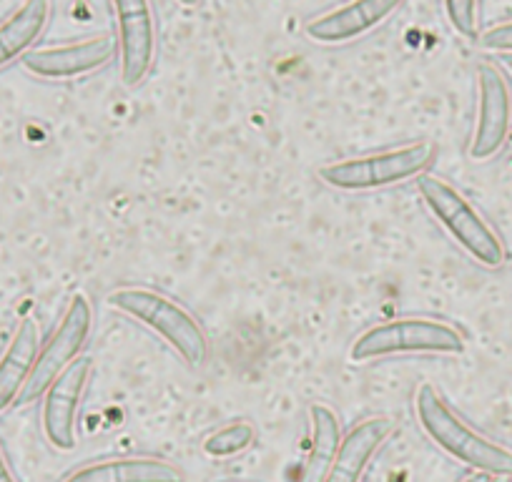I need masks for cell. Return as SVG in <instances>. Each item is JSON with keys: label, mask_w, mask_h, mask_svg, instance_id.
<instances>
[{"label": "cell", "mask_w": 512, "mask_h": 482, "mask_svg": "<svg viewBox=\"0 0 512 482\" xmlns=\"http://www.w3.org/2000/svg\"><path fill=\"white\" fill-rule=\"evenodd\" d=\"M415 415L422 432L457 462L490 477H512V450L467 425L430 382L415 392Z\"/></svg>", "instance_id": "1"}, {"label": "cell", "mask_w": 512, "mask_h": 482, "mask_svg": "<svg viewBox=\"0 0 512 482\" xmlns=\"http://www.w3.org/2000/svg\"><path fill=\"white\" fill-rule=\"evenodd\" d=\"M106 302L113 312L159 334L191 370H201L209 362L211 349L204 327L176 299L146 287H116L108 294Z\"/></svg>", "instance_id": "2"}, {"label": "cell", "mask_w": 512, "mask_h": 482, "mask_svg": "<svg viewBox=\"0 0 512 482\" xmlns=\"http://www.w3.org/2000/svg\"><path fill=\"white\" fill-rule=\"evenodd\" d=\"M417 191H420L430 214L437 219V224L457 241V247L467 257L475 259L480 267H502L505 247H502L500 236L455 186H450L440 176L425 174L417 179Z\"/></svg>", "instance_id": "3"}, {"label": "cell", "mask_w": 512, "mask_h": 482, "mask_svg": "<svg viewBox=\"0 0 512 482\" xmlns=\"http://www.w3.org/2000/svg\"><path fill=\"white\" fill-rule=\"evenodd\" d=\"M465 334L442 319L400 317L364 329L349 347L352 362L402 357V354H462Z\"/></svg>", "instance_id": "4"}, {"label": "cell", "mask_w": 512, "mask_h": 482, "mask_svg": "<svg viewBox=\"0 0 512 482\" xmlns=\"http://www.w3.org/2000/svg\"><path fill=\"white\" fill-rule=\"evenodd\" d=\"M435 156L437 149L432 141H417V144L400 146V149L324 164L319 169V179L339 191L390 189V186L425 176Z\"/></svg>", "instance_id": "5"}, {"label": "cell", "mask_w": 512, "mask_h": 482, "mask_svg": "<svg viewBox=\"0 0 512 482\" xmlns=\"http://www.w3.org/2000/svg\"><path fill=\"white\" fill-rule=\"evenodd\" d=\"M93 329V307L91 299L86 294L76 292L68 302L66 312H63L61 322L53 329L51 337L41 344L36 357V365H33L31 380H28L26 390L21 395V405L43 397V392L48 390L53 380H56L61 372H66L68 367L81 357L83 347H86L88 337H91Z\"/></svg>", "instance_id": "6"}, {"label": "cell", "mask_w": 512, "mask_h": 482, "mask_svg": "<svg viewBox=\"0 0 512 482\" xmlns=\"http://www.w3.org/2000/svg\"><path fill=\"white\" fill-rule=\"evenodd\" d=\"M91 357H78L66 372L56 377L43 392V435L51 447L61 452L76 450L78 445V410L91 380Z\"/></svg>", "instance_id": "7"}, {"label": "cell", "mask_w": 512, "mask_h": 482, "mask_svg": "<svg viewBox=\"0 0 512 482\" xmlns=\"http://www.w3.org/2000/svg\"><path fill=\"white\" fill-rule=\"evenodd\" d=\"M118 23L121 81L136 88L146 81L156 58V23L151 0H111Z\"/></svg>", "instance_id": "8"}, {"label": "cell", "mask_w": 512, "mask_h": 482, "mask_svg": "<svg viewBox=\"0 0 512 482\" xmlns=\"http://www.w3.org/2000/svg\"><path fill=\"white\" fill-rule=\"evenodd\" d=\"M477 96H480V108H477L470 159L487 161L502 151L512 121L510 88H507V81L500 73V68L492 66V63H480L477 66Z\"/></svg>", "instance_id": "9"}, {"label": "cell", "mask_w": 512, "mask_h": 482, "mask_svg": "<svg viewBox=\"0 0 512 482\" xmlns=\"http://www.w3.org/2000/svg\"><path fill=\"white\" fill-rule=\"evenodd\" d=\"M400 6L402 0H352L347 6H339L309 21L304 33L309 41L322 46H342L382 26Z\"/></svg>", "instance_id": "10"}, {"label": "cell", "mask_w": 512, "mask_h": 482, "mask_svg": "<svg viewBox=\"0 0 512 482\" xmlns=\"http://www.w3.org/2000/svg\"><path fill=\"white\" fill-rule=\"evenodd\" d=\"M113 56H116V41L108 36H96L71 46L36 48L23 56V68L38 78H76L98 71L113 61Z\"/></svg>", "instance_id": "11"}, {"label": "cell", "mask_w": 512, "mask_h": 482, "mask_svg": "<svg viewBox=\"0 0 512 482\" xmlns=\"http://www.w3.org/2000/svg\"><path fill=\"white\" fill-rule=\"evenodd\" d=\"M395 435V420L384 415L364 417L342 437L337 457L324 482H362L372 457Z\"/></svg>", "instance_id": "12"}, {"label": "cell", "mask_w": 512, "mask_h": 482, "mask_svg": "<svg viewBox=\"0 0 512 482\" xmlns=\"http://www.w3.org/2000/svg\"><path fill=\"white\" fill-rule=\"evenodd\" d=\"M41 344V327L36 319H21L11 342L0 354V412H6L8 407L21 400L23 390L31 380Z\"/></svg>", "instance_id": "13"}, {"label": "cell", "mask_w": 512, "mask_h": 482, "mask_svg": "<svg viewBox=\"0 0 512 482\" xmlns=\"http://www.w3.org/2000/svg\"><path fill=\"white\" fill-rule=\"evenodd\" d=\"M63 482H184V472L161 457H108L78 467Z\"/></svg>", "instance_id": "14"}, {"label": "cell", "mask_w": 512, "mask_h": 482, "mask_svg": "<svg viewBox=\"0 0 512 482\" xmlns=\"http://www.w3.org/2000/svg\"><path fill=\"white\" fill-rule=\"evenodd\" d=\"M51 21V0H23L21 8L0 23V68L18 61L46 31Z\"/></svg>", "instance_id": "15"}, {"label": "cell", "mask_w": 512, "mask_h": 482, "mask_svg": "<svg viewBox=\"0 0 512 482\" xmlns=\"http://www.w3.org/2000/svg\"><path fill=\"white\" fill-rule=\"evenodd\" d=\"M309 422H312V445L304 462L302 482H324L342 445V425H339L337 412L322 402H314L309 407Z\"/></svg>", "instance_id": "16"}, {"label": "cell", "mask_w": 512, "mask_h": 482, "mask_svg": "<svg viewBox=\"0 0 512 482\" xmlns=\"http://www.w3.org/2000/svg\"><path fill=\"white\" fill-rule=\"evenodd\" d=\"M256 440V430L249 425V422L239 420L231 422V425L221 427L216 430L214 435L206 437L204 442V452L209 457H231L244 452L251 442Z\"/></svg>", "instance_id": "17"}, {"label": "cell", "mask_w": 512, "mask_h": 482, "mask_svg": "<svg viewBox=\"0 0 512 482\" xmlns=\"http://www.w3.org/2000/svg\"><path fill=\"white\" fill-rule=\"evenodd\" d=\"M445 13L462 38L477 41V0H445Z\"/></svg>", "instance_id": "18"}, {"label": "cell", "mask_w": 512, "mask_h": 482, "mask_svg": "<svg viewBox=\"0 0 512 482\" xmlns=\"http://www.w3.org/2000/svg\"><path fill=\"white\" fill-rule=\"evenodd\" d=\"M477 43H480L485 51L495 53H512V21L500 23V26L490 28L482 36H477Z\"/></svg>", "instance_id": "19"}, {"label": "cell", "mask_w": 512, "mask_h": 482, "mask_svg": "<svg viewBox=\"0 0 512 482\" xmlns=\"http://www.w3.org/2000/svg\"><path fill=\"white\" fill-rule=\"evenodd\" d=\"M0 482H18L16 475H13L11 465H8V457L6 452H3V447H0Z\"/></svg>", "instance_id": "20"}, {"label": "cell", "mask_w": 512, "mask_h": 482, "mask_svg": "<svg viewBox=\"0 0 512 482\" xmlns=\"http://www.w3.org/2000/svg\"><path fill=\"white\" fill-rule=\"evenodd\" d=\"M462 482H492V477L485 475V472H472V475L465 477Z\"/></svg>", "instance_id": "21"}, {"label": "cell", "mask_w": 512, "mask_h": 482, "mask_svg": "<svg viewBox=\"0 0 512 482\" xmlns=\"http://www.w3.org/2000/svg\"><path fill=\"white\" fill-rule=\"evenodd\" d=\"M505 63H507V68H510V71H512V53H507V58H505Z\"/></svg>", "instance_id": "22"}, {"label": "cell", "mask_w": 512, "mask_h": 482, "mask_svg": "<svg viewBox=\"0 0 512 482\" xmlns=\"http://www.w3.org/2000/svg\"><path fill=\"white\" fill-rule=\"evenodd\" d=\"M492 482H510V477H492Z\"/></svg>", "instance_id": "23"}, {"label": "cell", "mask_w": 512, "mask_h": 482, "mask_svg": "<svg viewBox=\"0 0 512 482\" xmlns=\"http://www.w3.org/2000/svg\"><path fill=\"white\" fill-rule=\"evenodd\" d=\"M184 6H194V3H199V0H181Z\"/></svg>", "instance_id": "24"}]
</instances>
